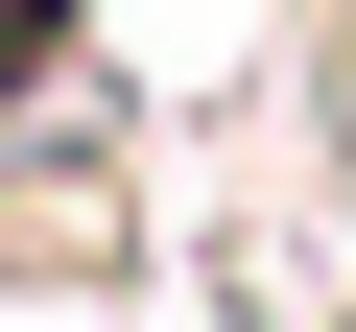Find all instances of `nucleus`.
<instances>
[{
  "label": "nucleus",
  "instance_id": "f257e3e1",
  "mask_svg": "<svg viewBox=\"0 0 356 332\" xmlns=\"http://www.w3.org/2000/svg\"><path fill=\"white\" fill-rule=\"evenodd\" d=\"M24 48H48V0H0V72H24Z\"/></svg>",
  "mask_w": 356,
  "mask_h": 332
}]
</instances>
